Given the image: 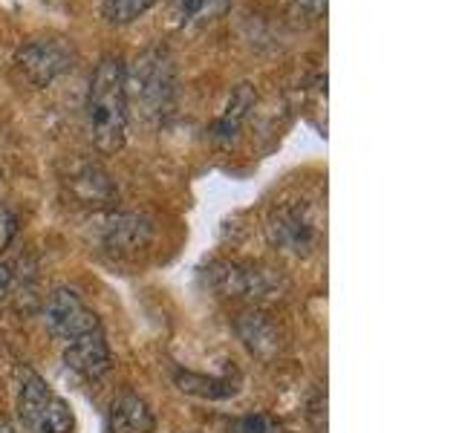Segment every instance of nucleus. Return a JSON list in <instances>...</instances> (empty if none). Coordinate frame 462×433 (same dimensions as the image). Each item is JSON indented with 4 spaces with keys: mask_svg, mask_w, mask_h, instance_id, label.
Here are the masks:
<instances>
[{
    "mask_svg": "<svg viewBox=\"0 0 462 433\" xmlns=\"http://www.w3.org/2000/svg\"><path fill=\"white\" fill-rule=\"evenodd\" d=\"M122 55H105L93 69L84 113L93 148L101 156H116L127 142V93Z\"/></svg>",
    "mask_w": 462,
    "mask_h": 433,
    "instance_id": "nucleus-1",
    "label": "nucleus"
},
{
    "mask_svg": "<svg viewBox=\"0 0 462 433\" xmlns=\"http://www.w3.org/2000/svg\"><path fill=\"white\" fill-rule=\"evenodd\" d=\"M127 107L134 105L144 122L162 124L177 105V67L173 55L162 47L144 50L134 67L125 69Z\"/></svg>",
    "mask_w": 462,
    "mask_h": 433,
    "instance_id": "nucleus-2",
    "label": "nucleus"
},
{
    "mask_svg": "<svg viewBox=\"0 0 462 433\" xmlns=\"http://www.w3.org/2000/svg\"><path fill=\"white\" fill-rule=\"evenodd\" d=\"M202 281L217 298L240 300L249 307H263L269 300H278L286 289V281L278 272L257 263H243V260H217L202 272Z\"/></svg>",
    "mask_w": 462,
    "mask_h": 433,
    "instance_id": "nucleus-3",
    "label": "nucleus"
},
{
    "mask_svg": "<svg viewBox=\"0 0 462 433\" xmlns=\"http://www.w3.org/2000/svg\"><path fill=\"white\" fill-rule=\"evenodd\" d=\"M14 410L26 433H72L76 416L69 404L41 379L32 367H18V390H14Z\"/></svg>",
    "mask_w": 462,
    "mask_h": 433,
    "instance_id": "nucleus-4",
    "label": "nucleus"
},
{
    "mask_svg": "<svg viewBox=\"0 0 462 433\" xmlns=\"http://www.w3.org/2000/svg\"><path fill=\"white\" fill-rule=\"evenodd\" d=\"M79 50L76 43L64 35H41L26 41L23 47L14 52V67L32 87H50L76 67Z\"/></svg>",
    "mask_w": 462,
    "mask_h": 433,
    "instance_id": "nucleus-5",
    "label": "nucleus"
},
{
    "mask_svg": "<svg viewBox=\"0 0 462 433\" xmlns=\"http://www.w3.org/2000/svg\"><path fill=\"white\" fill-rule=\"evenodd\" d=\"M269 243L289 257H310L321 240V228L310 206L303 202H289V206L274 208L266 223Z\"/></svg>",
    "mask_w": 462,
    "mask_h": 433,
    "instance_id": "nucleus-6",
    "label": "nucleus"
},
{
    "mask_svg": "<svg viewBox=\"0 0 462 433\" xmlns=\"http://www.w3.org/2000/svg\"><path fill=\"white\" fill-rule=\"evenodd\" d=\"M43 327H47V332L55 341L69 344L101 329V321L81 300L79 292H72V289H55L47 298V303H43Z\"/></svg>",
    "mask_w": 462,
    "mask_h": 433,
    "instance_id": "nucleus-7",
    "label": "nucleus"
},
{
    "mask_svg": "<svg viewBox=\"0 0 462 433\" xmlns=\"http://www.w3.org/2000/svg\"><path fill=\"white\" fill-rule=\"evenodd\" d=\"M101 245L110 254H136L142 249H148L153 240V223L144 220L139 214H107L101 220Z\"/></svg>",
    "mask_w": 462,
    "mask_h": 433,
    "instance_id": "nucleus-8",
    "label": "nucleus"
},
{
    "mask_svg": "<svg viewBox=\"0 0 462 433\" xmlns=\"http://www.w3.org/2000/svg\"><path fill=\"white\" fill-rule=\"evenodd\" d=\"M110 361L113 358H110L105 329H96L90 336L64 344V364L87 382H98L101 375H107Z\"/></svg>",
    "mask_w": 462,
    "mask_h": 433,
    "instance_id": "nucleus-9",
    "label": "nucleus"
},
{
    "mask_svg": "<svg viewBox=\"0 0 462 433\" xmlns=\"http://www.w3.org/2000/svg\"><path fill=\"white\" fill-rule=\"evenodd\" d=\"M235 329H237L243 346L252 355L263 358V361L278 355V350H281V329L260 307H249L245 312H240L237 321H235Z\"/></svg>",
    "mask_w": 462,
    "mask_h": 433,
    "instance_id": "nucleus-10",
    "label": "nucleus"
},
{
    "mask_svg": "<svg viewBox=\"0 0 462 433\" xmlns=\"http://www.w3.org/2000/svg\"><path fill=\"white\" fill-rule=\"evenodd\" d=\"M254 105H257V93H254L252 84L235 87V93L228 96V105L223 107V113L217 115V122L211 124V139H214V144L226 148V144L235 142L240 136L243 124L249 122Z\"/></svg>",
    "mask_w": 462,
    "mask_h": 433,
    "instance_id": "nucleus-11",
    "label": "nucleus"
},
{
    "mask_svg": "<svg viewBox=\"0 0 462 433\" xmlns=\"http://www.w3.org/2000/svg\"><path fill=\"white\" fill-rule=\"evenodd\" d=\"M107 430L110 433H153L156 416L148 401L136 393H122L110 401L107 410Z\"/></svg>",
    "mask_w": 462,
    "mask_h": 433,
    "instance_id": "nucleus-12",
    "label": "nucleus"
},
{
    "mask_svg": "<svg viewBox=\"0 0 462 433\" xmlns=\"http://www.w3.org/2000/svg\"><path fill=\"white\" fill-rule=\"evenodd\" d=\"M69 191L81 206H107L116 199V185L105 170L96 165H84L69 177Z\"/></svg>",
    "mask_w": 462,
    "mask_h": 433,
    "instance_id": "nucleus-13",
    "label": "nucleus"
},
{
    "mask_svg": "<svg viewBox=\"0 0 462 433\" xmlns=\"http://www.w3.org/2000/svg\"><path fill=\"white\" fill-rule=\"evenodd\" d=\"M231 9V0H173L171 23L177 29H197L220 21Z\"/></svg>",
    "mask_w": 462,
    "mask_h": 433,
    "instance_id": "nucleus-14",
    "label": "nucleus"
},
{
    "mask_svg": "<svg viewBox=\"0 0 462 433\" xmlns=\"http://www.w3.org/2000/svg\"><path fill=\"white\" fill-rule=\"evenodd\" d=\"M173 382L188 396H197V399H228L235 393V384H228L226 379H208V375H197V373H177Z\"/></svg>",
    "mask_w": 462,
    "mask_h": 433,
    "instance_id": "nucleus-15",
    "label": "nucleus"
},
{
    "mask_svg": "<svg viewBox=\"0 0 462 433\" xmlns=\"http://www.w3.org/2000/svg\"><path fill=\"white\" fill-rule=\"evenodd\" d=\"M153 6H156V0H105V4H101V14H105L107 23L125 26L142 18V14Z\"/></svg>",
    "mask_w": 462,
    "mask_h": 433,
    "instance_id": "nucleus-16",
    "label": "nucleus"
},
{
    "mask_svg": "<svg viewBox=\"0 0 462 433\" xmlns=\"http://www.w3.org/2000/svg\"><path fill=\"white\" fill-rule=\"evenodd\" d=\"M231 433H289L281 419H274L269 413H249L240 416L235 425H231Z\"/></svg>",
    "mask_w": 462,
    "mask_h": 433,
    "instance_id": "nucleus-17",
    "label": "nucleus"
},
{
    "mask_svg": "<svg viewBox=\"0 0 462 433\" xmlns=\"http://www.w3.org/2000/svg\"><path fill=\"white\" fill-rule=\"evenodd\" d=\"M18 214H14L12 208H6V206H0V254H4L9 245H12V240L18 237Z\"/></svg>",
    "mask_w": 462,
    "mask_h": 433,
    "instance_id": "nucleus-18",
    "label": "nucleus"
},
{
    "mask_svg": "<svg viewBox=\"0 0 462 433\" xmlns=\"http://www.w3.org/2000/svg\"><path fill=\"white\" fill-rule=\"evenodd\" d=\"M286 4H292L298 12L310 14V18H321L327 12V0H286Z\"/></svg>",
    "mask_w": 462,
    "mask_h": 433,
    "instance_id": "nucleus-19",
    "label": "nucleus"
},
{
    "mask_svg": "<svg viewBox=\"0 0 462 433\" xmlns=\"http://www.w3.org/2000/svg\"><path fill=\"white\" fill-rule=\"evenodd\" d=\"M9 289H12V269L6 263H0V300L9 295Z\"/></svg>",
    "mask_w": 462,
    "mask_h": 433,
    "instance_id": "nucleus-20",
    "label": "nucleus"
},
{
    "mask_svg": "<svg viewBox=\"0 0 462 433\" xmlns=\"http://www.w3.org/2000/svg\"><path fill=\"white\" fill-rule=\"evenodd\" d=\"M0 433H21V428H14L6 419H0Z\"/></svg>",
    "mask_w": 462,
    "mask_h": 433,
    "instance_id": "nucleus-21",
    "label": "nucleus"
}]
</instances>
